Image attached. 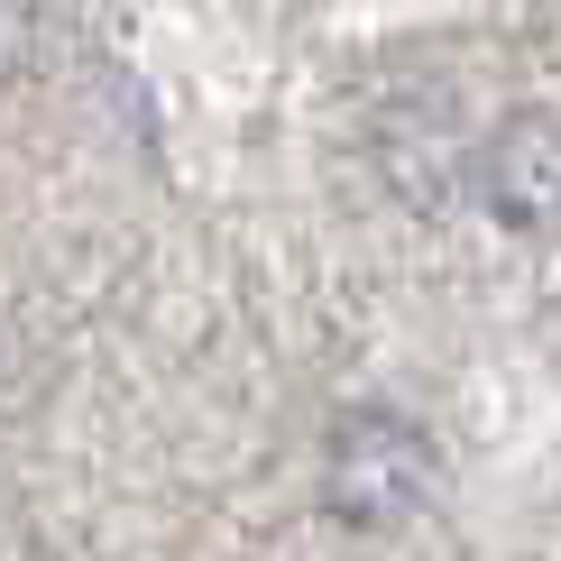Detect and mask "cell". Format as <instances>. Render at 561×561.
I'll list each match as a JSON object with an SVG mask.
<instances>
[{"instance_id":"cell-1","label":"cell","mask_w":561,"mask_h":561,"mask_svg":"<svg viewBox=\"0 0 561 561\" xmlns=\"http://www.w3.org/2000/svg\"><path fill=\"white\" fill-rule=\"evenodd\" d=\"M433 497V442L405 414H350L322 451V506L341 525H405Z\"/></svg>"},{"instance_id":"cell-2","label":"cell","mask_w":561,"mask_h":561,"mask_svg":"<svg viewBox=\"0 0 561 561\" xmlns=\"http://www.w3.org/2000/svg\"><path fill=\"white\" fill-rule=\"evenodd\" d=\"M479 184L497 221L516 230H561V111H516L479 157Z\"/></svg>"}]
</instances>
